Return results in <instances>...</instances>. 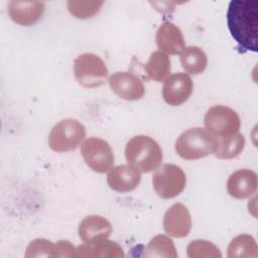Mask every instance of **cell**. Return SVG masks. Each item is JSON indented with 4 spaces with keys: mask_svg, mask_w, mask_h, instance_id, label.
I'll use <instances>...</instances> for the list:
<instances>
[{
    "mask_svg": "<svg viewBox=\"0 0 258 258\" xmlns=\"http://www.w3.org/2000/svg\"><path fill=\"white\" fill-rule=\"evenodd\" d=\"M228 28L243 50L258 48V1L232 0L227 12Z\"/></svg>",
    "mask_w": 258,
    "mask_h": 258,
    "instance_id": "obj_1",
    "label": "cell"
},
{
    "mask_svg": "<svg viewBox=\"0 0 258 258\" xmlns=\"http://www.w3.org/2000/svg\"><path fill=\"white\" fill-rule=\"evenodd\" d=\"M125 157L128 163L141 172H150L159 167L162 161V150L151 137L137 135L126 144Z\"/></svg>",
    "mask_w": 258,
    "mask_h": 258,
    "instance_id": "obj_2",
    "label": "cell"
},
{
    "mask_svg": "<svg viewBox=\"0 0 258 258\" xmlns=\"http://www.w3.org/2000/svg\"><path fill=\"white\" fill-rule=\"evenodd\" d=\"M217 137L202 127H194L182 132L175 141V151L183 159L195 160L214 153Z\"/></svg>",
    "mask_w": 258,
    "mask_h": 258,
    "instance_id": "obj_3",
    "label": "cell"
},
{
    "mask_svg": "<svg viewBox=\"0 0 258 258\" xmlns=\"http://www.w3.org/2000/svg\"><path fill=\"white\" fill-rule=\"evenodd\" d=\"M85 136V126L76 119L68 118L52 127L48 135V145L56 152L71 151L80 145Z\"/></svg>",
    "mask_w": 258,
    "mask_h": 258,
    "instance_id": "obj_4",
    "label": "cell"
},
{
    "mask_svg": "<svg viewBox=\"0 0 258 258\" xmlns=\"http://www.w3.org/2000/svg\"><path fill=\"white\" fill-rule=\"evenodd\" d=\"M74 74L78 83L83 87L96 88L105 83L108 77V69L99 55L85 52L76 57Z\"/></svg>",
    "mask_w": 258,
    "mask_h": 258,
    "instance_id": "obj_5",
    "label": "cell"
},
{
    "mask_svg": "<svg viewBox=\"0 0 258 258\" xmlns=\"http://www.w3.org/2000/svg\"><path fill=\"white\" fill-rule=\"evenodd\" d=\"M152 184L158 197L161 199H171L178 196L184 189L186 176L179 166L165 163L155 169L152 176Z\"/></svg>",
    "mask_w": 258,
    "mask_h": 258,
    "instance_id": "obj_6",
    "label": "cell"
},
{
    "mask_svg": "<svg viewBox=\"0 0 258 258\" xmlns=\"http://www.w3.org/2000/svg\"><path fill=\"white\" fill-rule=\"evenodd\" d=\"M206 130L215 137L229 136L239 132L241 120L236 111L224 105L211 107L204 118Z\"/></svg>",
    "mask_w": 258,
    "mask_h": 258,
    "instance_id": "obj_7",
    "label": "cell"
},
{
    "mask_svg": "<svg viewBox=\"0 0 258 258\" xmlns=\"http://www.w3.org/2000/svg\"><path fill=\"white\" fill-rule=\"evenodd\" d=\"M81 153L86 164L96 172H107L114 164L113 150L110 144L102 138L86 139L81 146Z\"/></svg>",
    "mask_w": 258,
    "mask_h": 258,
    "instance_id": "obj_8",
    "label": "cell"
},
{
    "mask_svg": "<svg viewBox=\"0 0 258 258\" xmlns=\"http://www.w3.org/2000/svg\"><path fill=\"white\" fill-rule=\"evenodd\" d=\"M192 90L191 78L185 73H176L165 79L162 87V97L168 105L179 106L187 101Z\"/></svg>",
    "mask_w": 258,
    "mask_h": 258,
    "instance_id": "obj_9",
    "label": "cell"
},
{
    "mask_svg": "<svg viewBox=\"0 0 258 258\" xmlns=\"http://www.w3.org/2000/svg\"><path fill=\"white\" fill-rule=\"evenodd\" d=\"M111 90L120 98L127 101H136L144 96L143 82L130 72H116L109 77Z\"/></svg>",
    "mask_w": 258,
    "mask_h": 258,
    "instance_id": "obj_10",
    "label": "cell"
},
{
    "mask_svg": "<svg viewBox=\"0 0 258 258\" xmlns=\"http://www.w3.org/2000/svg\"><path fill=\"white\" fill-rule=\"evenodd\" d=\"M164 231L174 238H183L188 235L191 229V218L187 208L176 203L172 205L163 217Z\"/></svg>",
    "mask_w": 258,
    "mask_h": 258,
    "instance_id": "obj_11",
    "label": "cell"
},
{
    "mask_svg": "<svg viewBox=\"0 0 258 258\" xmlns=\"http://www.w3.org/2000/svg\"><path fill=\"white\" fill-rule=\"evenodd\" d=\"M45 4L41 1H18L12 0L8 3V14L10 18L19 25L29 26L36 23L42 16Z\"/></svg>",
    "mask_w": 258,
    "mask_h": 258,
    "instance_id": "obj_12",
    "label": "cell"
},
{
    "mask_svg": "<svg viewBox=\"0 0 258 258\" xmlns=\"http://www.w3.org/2000/svg\"><path fill=\"white\" fill-rule=\"evenodd\" d=\"M141 180L140 171L130 164H122L113 167L108 175V185L116 191L128 192L135 189Z\"/></svg>",
    "mask_w": 258,
    "mask_h": 258,
    "instance_id": "obj_13",
    "label": "cell"
},
{
    "mask_svg": "<svg viewBox=\"0 0 258 258\" xmlns=\"http://www.w3.org/2000/svg\"><path fill=\"white\" fill-rule=\"evenodd\" d=\"M258 177L251 169H239L233 172L227 180L228 194L235 199L251 197L257 189Z\"/></svg>",
    "mask_w": 258,
    "mask_h": 258,
    "instance_id": "obj_14",
    "label": "cell"
},
{
    "mask_svg": "<svg viewBox=\"0 0 258 258\" xmlns=\"http://www.w3.org/2000/svg\"><path fill=\"white\" fill-rule=\"evenodd\" d=\"M155 40L159 50L168 54L180 53L185 47L181 30L169 21L163 22L158 27Z\"/></svg>",
    "mask_w": 258,
    "mask_h": 258,
    "instance_id": "obj_15",
    "label": "cell"
},
{
    "mask_svg": "<svg viewBox=\"0 0 258 258\" xmlns=\"http://www.w3.org/2000/svg\"><path fill=\"white\" fill-rule=\"evenodd\" d=\"M112 233L110 222L99 215L85 217L79 225V236L84 242H94L107 239Z\"/></svg>",
    "mask_w": 258,
    "mask_h": 258,
    "instance_id": "obj_16",
    "label": "cell"
},
{
    "mask_svg": "<svg viewBox=\"0 0 258 258\" xmlns=\"http://www.w3.org/2000/svg\"><path fill=\"white\" fill-rule=\"evenodd\" d=\"M77 257H113V258H122L124 257L123 249L117 243L102 239L94 242H85L76 248Z\"/></svg>",
    "mask_w": 258,
    "mask_h": 258,
    "instance_id": "obj_17",
    "label": "cell"
},
{
    "mask_svg": "<svg viewBox=\"0 0 258 258\" xmlns=\"http://www.w3.org/2000/svg\"><path fill=\"white\" fill-rule=\"evenodd\" d=\"M179 58L183 70L191 75L202 74L208 66L206 52L197 45L185 46L180 52Z\"/></svg>",
    "mask_w": 258,
    "mask_h": 258,
    "instance_id": "obj_18",
    "label": "cell"
},
{
    "mask_svg": "<svg viewBox=\"0 0 258 258\" xmlns=\"http://www.w3.org/2000/svg\"><path fill=\"white\" fill-rule=\"evenodd\" d=\"M245 138L237 132L229 136L217 138V146L215 150L216 157L220 159H232L237 157L244 149Z\"/></svg>",
    "mask_w": 258,
    "mask_h": 258,
    "instance_id": "obj_19",
    "label": "cell"
},
{
    "mask_svg": "<svg viewBox=\"0 0 258 258\" xmlns=\"http://www.w3.org/2000/svg\"><path fill=\"white\" fill-rule=\"evenodd\" d=\"M147 78L156 82L165 81L170 72V60L166 53L156 50L153 51L148 61L144 66Z\"/></svg>",
    "mask_w": 258,
    "mask_h": 258,
    "instance_id": "obj_20",
    "label": "cell"
},
{
    "mask_svg": "<svg viewBox=\"0 0 258 258\" xmlns=\"http://www.w3.org/2000/svg\"><path fill=\"white\" fill-rule=\"evenodd\" d=\"M258 246L255 239L248 234H241L235 237L228 246L229 258H256Z\"/></svg>",
    "mask_w": 258,
    "mask_h": 258,
    "instance_id": "obj_21",
    "label": "cell"
},
{
    "mask_svg": "<svg viewBox=\"0 0 258 258\" xmlns=\"http://www.w3.org/2000/svg\"><path fill=\"white\" fill-rule=\"evenodd\" d=\"M145 257H166L176 258L177 253L173 241L165 235L155 236L146 246Z\"/></svg>",
    "mask_w": 258,
    "mask_h": 258,
    "instance_id": "obj_22",
    "label": "cell"
},
{
    "mask_svg": "<svg viewBox=\"0 0 258 258\" xmlns=\"http://www.w3.org/2000/svg\"><path fill=\"white\" fill-rule=\"evenodd\" d=\"M103 4H104V1H96V0H90V1L70 0L67 3L71 14L80 19L93 17L100 11Z\"/></svg>",
    "mask_w": 258,
    "mask_h": 258,
    "instance_id": "obj_23",
    "label": "cell"
},
{
    "mask_svg": "<svg viewBox=\"0 0 258 258\" xmlns=\"http://www.w3.org/2000/svg\"><path fill=\"white\" fill-rule=\"evenodd\" d=\"M186 254L190 258H221L222 254L219 248L213 243L206 240L191 241L186 247Z\"/></svg>",
    "mask_w": 258,
    "mask_h": 258,
    "instance_id": "obj_24",
    "label": "cell"
},
{
    "mask_svg": "<svg viewBox=\"0 0 258 258\" xmlns=\"http://www.w3.org/2000/svg\"><path fill=\"white\" fill-rule=\"evenodd\" d=\"M26 257H56V243L45 239H35L26 248Z\"/></svg>",
    "mask_w": 258,
    "mask_h": 258,
    "instance_id": "obj_25",
    "label": "cell"
},
{
    "mask_svg": "<svg viewBox=\"0 0 258 258\" xmlns=\"http://www.w3.org/2000/svg\"><path fill=\"white\" fill-rule=\"evenodd\" d=\"M76 256V249L69 241H58L56 243V257Z\"/></svg>",
    "mask_w": 258,
    "mask_h": 258,
    "instance_id": "obj_26",
    "label": "cell"
}]
</instances>
